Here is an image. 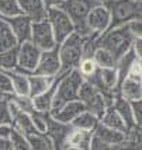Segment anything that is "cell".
<instances>
[{"label":"cell","instance_id":"cell-1","mask_svg":"<svg viewBox=\"0 0 142 150\" xmlns=\"http://www.w3.org/2000/svg\"><path fill=\"white\" fill-rule=\"evenodd\" d=\"M134 39L135 37L129 31L128 24H121V25L110 27L106 33L101 34L98 37V46L108 49L118 59L132 48Z\"/></svg>","mask_w":142,"mask_h":150},{"label":"cell","instance_id":"cell-2","mask_svg":"<svg viewBox=\"0 0 142 150\" xmlns=\"http://www.w3.org/2000/svg\"><path fill=\"white\" fill-rule=\"evenodd\" d=\"M84 81L83 76L80 74L78 69H72L68 73H61V77L58 81V88H56V94L54 98V104H52V110L55 111L61 108L64 104L78 100L79 98V91L82 83Z\"/></svg>","mask_w":142,"mask_h":150},{"label":"cell","instance_id":"cell-3","mask_svg":"<svg viewBox=\"0 0 142 150\" xmlns=\"http://www.w3.org/2000/svg\"><path fill=\"white\" fill-rule=\"evenodd\" d=\"M59 56L62 62L61 73H68L78 69L80 60L84 58V37L79 33L71 34L64 42L59 44Z\"/></svg>","mask_w":142,"mask_h":150},{"label":"cell","instance_id":"cell-4","mask_svg":"<svg viewBox=\"0 0 142 150\" xmlns=\"http://www.w3.org/2000/svg\"><path fill=\"white\" fill-rule=\"evenodd\" d=\"M111 13V27L127 24L131 20L142 18V1L136 0H107Z\"/></svg>","mask_w":142,"mask_h":150},{"label":"cell","instance_id":"cell-5","mask_svg":"<svg viewBox=\"0 0 142 150\" xmlns=\"http://www.w3.org/2000/svg\"><path fill=\"white\" fill-rule=\"evenodd\" d=\"M97 3H98L97 0H65L61 6L72 17L76 33H79L82 37L91 35L90 30L86 24V18L90 13V10Z\"/></svg>","mask_w":142,"mask_h":150},{"label":"cell","instance_id":"cell-6","mask_svg":"<svg viewBox=\"0 0 142 150\" xmlns=\"http://www.w3.org/2000/svg\"><path fill=\"white\" fill-rule=\"evenodd\" d=\"M46 20L51 24L58 44L64 42L71 34H73L76 31L75 23H73L72 17L61 6L46 8Z\"/></svg>","mask_w":142,"mask_h":150},{"label":"cell","instance_id":"cell-7","mask_svg":"<svg viewBox=\"0 0 142 150\" xmlns=\"http://www.w3.org/2000/svg\"><path fill=\"white\" fill-rule=\"evenodd\" d=\"M79 100L86 105V110L93 112L98 119L103 117L106 110L110 107L106 97L103 96V93L89 80H84L82 83L80 91H79Z\"/></svg>","mask_w":142,"mask_h":150},{"label":"cell","instance_id":"cell-8","mask_svg":"<svg viewBox=\"0 0 142 150\" xmlns=\"http://www.w3.org/2000/svg\"><path fill=\"white\" fill-rule=\"evenodd\" d=\"M120 94L129 101L142 97V62L136 60L120 83Z\"/></svg>","mask_w":142,"mask_h":150},{"label":"cell","instance_id":"cell-9","mask_svg":"<svg viewBox=\"0 0 142 150\" xmlns=\"http://www.w3.org/2000/svg\"><path fill=\"white\" fill-rule=\"evenodd\" d=\"M41 53H42V51L31 39L19 44V66H17V70L24 72L27 74L34 73L37 66H38Z\"/></svg>","mask_w":142,"mask_h":150},{"label":"cell","instance_id":"cell-10","mask_svg":"<svg viewBox=\"0 0 142 150\" xmlns=\"http://www.w3.org/2000/svg\"><path fill=\"white\" fill-rule=\"evenodd\" d=\"M31 41L38 46L41 51H48V49H52L56 45H59L56 42L54 30H52L51 24H49V21L46 18L32 23Z\"/></svg>","mask_w":142,"mask_h":150},{"label":"cell","instance_id":"cell-11","mask_svg":"<svg viewBox=\"0 0 142 150\" xmlns=\"http://www.w3.org/2000/svg\"><path fill=\"white\" fill-rule=\"evenodd\" d=\"M86 24L91 34L101 35L111 27V13L106 3H97L90 10L86 18Z\"/></svg>","mask_w":142,"mask_h":150},{"label":"cell","instance_id":"cell-12","mask_svg":"<svg viewBox=\"0 0 142 150\" xmlns=\"http://www.w3.org/2000/svg\"><path fill=\"white\" fill-rule=\"evenodd\" d=\"M61 70H62V62L59 56V45H56L52 49L42 51L38 66L34 73L49 76V77H56L58 74H61Z\"/></svg>","mask_w":142,"mask_h":150},{"label":"cell","instance_id":"cell-13","mask_svg":"<svg viewBox=\"0 0 142 150\" xmlns=\"http://www.w3.org/2000/svg\"><path fill=\"white\" fill-rule=\"evenodd\" d=\"M72 129V124H66L62 121H58L51 114H48V128L46 133L54 142L55 150H65L66 149V139Z\"/></svg>","mask_w":142,"mask_h":150},{"label":"cell","instance_id":"cell-14","mask_svg":"<svg viewBox=\"0 0 142 150\" xmlns=\"http://www.w3.org/2000/svg\"><path fill=\"white\" fill-rule=\"evenodd\" d=\"M93 133L108 144L110 149H124V144L127 142V136H128V133L117 131V129L110 128V126L101 124V122L97 124Z\"/></svg>","mask_w":142,"mask_h":150},{"label":"cell","instance_id":"cell-15","mask_svg":"<svg viewBox=\"0 0 142 150\" xmlns=\"http://www.w3.org/2000/svg\"><path fill=\"white\" fill-rule=\"evenodd\" d=\"M9 25L11 27L16 38L19 41V44L24 42V41H30L31 39V31H32V18L28 17L27 14L21 13L17 14L14 17L6 18Z\"/></svg>","mask_w":142,"mask_h":150},{"label":"cell","instance_id":"cell-16","mask_svg":"<svg viewBox=\"0 0 142 150\" xmlns=\"http://www.w3.org/2000/svg\"><path fill=\"white\" fill-rule=\"evenodd\" d=\"M91 139H93V131H86L72 126L66 139L65 150H90Z\"/></svg>","mask_w":142,"mask_h":150},{"label":"cell","instance_id":"cell-17","mask_svg":"<svg viewBox=\"0 0 142 150\" xmlns=\"http://www.w3.org/2000/svg\"><path fill=\"white\" fill-rule=\"evenodd\" d=\"M83 111H86V105L78 98V100L66 103L61 108L55 110V111H51L49 114L54 118H56L58 121H62V122H66V124H72V121L78 115H80Z\"/></svg>","mask_w":142,"mask_h":150},{"label":"cell","instance_id":"cell-18","mask_svg":"<svg viewBox=\"0 0 142 150\" xmlns=\"http://www.w3.org/2000/svg\"><path fill=\"white\" fill-rule=\"evenodd\" d=\"M10 108H11V115H13V126L16 129L21 131L26 135H31L34 132H37L35 126L32 124L31 114L21 111L19 107H16L11 101H10Z\"/></svg>","mask_w":142,"mask_h":150},{"label":"cell","instance_id":"cell-19","mask_svg":"<svg viewBox=\"0 0 142 150\" xmlns=\"http://www.w3.org/2000/svg\"><path fill=\"white\" fill-rule=\"evenodd\" d=\"M59 77H61V74H58V77L55 79L54 84H52L46 91H44L42 94H39V96L32 97V100H34V107H35V110H37V111L45 112V114H49V112H51L52 104H54V98H55L56 88H58Z\"/></svg>","mask_w":142,"mask_h":150},{"label":"cell","instance_id":"cell-20","mask_svg":"<svg viewBox=\"0 0 142 150\" xmlns=\"http://www.w3.org/2000/svg\"><path fill=\"white\" fill-rule=\"evenodd\" d=\"M23 13L31 17L32 21L46 18V6L44 0H17Z\"/></svg>","mask_w":142,"mask_h":150},{"label":"cell","instance_id":"cell-21","mask_svg":"<svg viewBox=\"0 0 142 150\" xmlns=\"http://www.w3.org/2000/svg\"><path fill=\"white\" fill-rule=\"evenodd\" d=\"M56 77H49V76H44V74H38V73H30L28 74V79H30V96L35 97V96H39L44 91H46L54 84Z\"/></svg>","mask_w":142,"mask_h":150},{"label":"cell","instance_id":"cell-22","mask_svg":"<svg viewBox=\"0 0 142 150\" xmlns=\"http://www.w3.org/2000/svg\"><path fill=\"white\" fill-rule=\"evenodd\" d=\"M100 122L104 125H107V126H110V128H114L117 131H121V132H125V133H128L129 132V128L127 122L124 121V118L118 114L116 108L110 105L106 112L103 114V117L100 118Z\"/></svg>","mask_w":142,"mask_h":150},{"label":"cell","instance_id":"cell-23","mask_svg":"<svg viewBox=\"0 0 142 150\" xmlns=\"http://www.w3.org/2000/svg\"><path fill=\"white\" fill-rule=\"evenodd\" d=\"M113 107L116 108L118 114L124 118V121L127 122L129 131L136 126L135 125V119H134V111H132V104L131 101L127 100L125 97H123L121 94H117V97L114 98V103H113Z\"/></svg>","mask_w":142,"mask_h":150},{"label":"cell","instance_id":"cell-24","mask_svg":"<svg viewBox=\"0 0 142 150\" xmlns=\"http://www.w3.org/2000/svg\"><path fill=\"white\" fill-rule=\"evenodd\" d=\"M9 76L13 83V93L19 96H30V79L28 74L24 72H20L17 69L9 70Z\"/></svg>","mask_w":142,"mask_h":150},{"label":"cell","instance_id":"cell-25","mask_svg":"<svg viewBox=\"0 0 142 150\" xmlns=\"http://www.w3.org/2000/svg\"><path fill=\"white\" fill-rule=\"evenodd\" d=\"M19 45V41L14 35L11 27L9 25L7 20L0 16V52L14 48Z\"/></svg>","mask_w":142,"mask_h":150},{"label":"cell","instance_id":"cell-26","mask_svg":"<svg viewBox=\"0 0 142 150\" xmlns=\"http://www.w3.org/2000/svg\"><path fill=\"white\" fill-rule=\"evenodd\" d=\"M31 150H55L52 139L48 133L44 132H34L31 135H27Z\"/></svg>","mask_w":142,"mask_h":150},{"label":"cell","instance_id":"cell-27","mask_svg":"<svg viewBox=\"0 0 142 150\" xmlns=\"http://www.w3.org/2000/svg\"><path fill=\"white\" fill-rule=\"evenodd\" d=\"M19 66V45L0 52V69L3 70H14Z\"/></svg>","mask_w":142,"mask_h":150},{"label":"cell","instance_id":"cell-28","mask_svg":"<svg viewBox=\"0 0 142 150\" xmlns=\"http://www.w3.org/2000/svg\"><path fill=\"white\" fill-rule=\"evenodd\" d=\"M98 122H100V119L93 112L86 110L72 121V126L79 128V129H86V131H94V128L97 126Z\"/></svg>","mask_w":142,"mask_h":150},{"label":"cell","instance_id":"cell-29","mask_svg":"<svg viewBox=\"0 0 142 150\" xmlns=\"http://www.w3.org/2000/svg\"><path fill=\"white\" fill-rule=\"evenodd\" d=\"M93 59L96 60L98 67H116L117 66V56L108 49H106L103 46H98L94 53H93Z\"/></svg>","mask_w":142,"mask_h":150},{"label":"cell","instance_id":"cell-30","mask_svg":"<svg viewBox=\"0 0 142 150\" xmlns=\"http://www.w3.org/2000/svg\"><path fill=\"white\" fill-rule=\"evenodd\" d=\"M136 60H139V59L136 58V55L134 53V51H132V48L129 49L128 52H125L121 56V58H118V60H117V70H118V74H120V80L123 81V79L128 74L129 69L132 67V65L135 63Z\"/></svg>","mask_w":142,"mask_h":150},{"label":"cell","instance_id":"cell-31","mask_svg":"<svg viewBox=\"0 0 142 150\" xmlns=\"http://www.w3.org/2000/svg\"><path fill=\"white\" fill-rule=\"evenodd\" d=\"M78 70L80 72V74L83 76L84 80H87V79L93 77L97 73L98 65L96 63V60L93 59V56H84V58L80 60V63H79Z\"/></svg>","mask_w":142,"mask_h":150},{"label":"cell","instance_id":"cell-32","mask_svg":"<svg viewBox=\"0 0 142 150\" xmlns=\"http://www.w3.org/2000/svg\"><path fill=\"white\" fill-rule=\"evenodd\" d=\"M23 10L17 0H0V16L4 18H10L17 14H21Z\"/></svg>","mask_w":142,"mask_h":150},{"label":"cell","instance_id":"cell-33","mask_svg":"<svg viewBox=\"0 0 142 150\" xmlns=\"http://www.w3.org/2000/svg\"><path fill=\"white\" fill-rule=\"evenodd\" d=\"M10 101L13 103L16 107H19L21 111H26L28 114H32L35 110L34 107V100H32L31 96H19V94H11L10 96Z\"/></svg>","mask_w":142,"mask_h":150},{"label":"cell","instance_id":"cell-34","mask_svg":"<svg viewBox=\"0 0 142 150\" xmlns=\"http://www.w3.org/2000/svg\"><path fill=\"white\" fill-rule=\"evenodd\" d=\"M10 140L13 143V149L14 150H31L30 142H28V137L26 133H23L21 131L14 128L11 135H10Z\"/></svg>","mask_w":142,"mask_h":150},{"label":"cell","instance_id":"cell-35","mask_svg":"<svg viewBox=\"0 0 142 150\" xmlns=\"http://www.w3.org/2000/svg\"><path fill=\"white\" fill-rule=\"evenodd\" d=\"M124 147L142 149V128L141 126H134V128L128 132L127 142L124 144Z\"/></svg>","mask_w":142,"mask_h":150},{"label":"cell","instance_id":"cell-36","mask_svg":"<svg viewBox=\"0 0 142 150\" xmlns=\"http://www.w3.org/2000/svg\"><path fill=\"white\" fill-rule=\"evenodd\" d=\"M0 124H13L10 100L0 98Z\"/></svg>","mask_w":142,"mask_h":150},{"label":"cell","instance_id":"cell-37","mask_svg":"<svg viewBox=\"0 0 142 150\" xmlns=\"http://www.w3.org/2000/svg\"><path fill=\"white\" fill-rule=\"evenodd\" d=\"M32 118V124L35 126L37 132H46V128H48V114L45 112H39V111H34L31 114Z\"/></svg>","mask_w":142,"mask_h":150},{"label":"cell","instance_id":"cell-38","mask_svg":"<svg viewBox=\"0 0 142 150\" xmlns=\"http://www.w3.org/2000/svg\"><path fill=\"white\" fill-rule=\"evenodd\" d=\"M132 104V111H134V119H135V125L142 128V97L138 100L131 101Z\"/></svg>","mask_w":142,"mask_h":150},{"label":"cell","instance_id":"cell-39","mask_svg":"<svg viewBox=\"0 0 142 150\" xmlns=\"http://www.w3.org/2000/svg\"><path fill=\"white\" fill-rule=\"evenodd\" d=\"M128 24L129 31L132 33V35L135 38H141L142 37V18H135V20H131Z\"/></svg>","mask_w":142,"mask_h":150},{"label":"cell","instance_id":"cell-40","mask_svg":"<svg viewBox=\"0 0 142 150\" xmlns=\"http://www.w3.org/2000/svg\"><path fill=\"white\" fill-rule=\"evenodd\" d=\"M110 146L103 142L100 137H97L94 133H93V139H91V144H90V150H108Z\"/></svg>","mask_w":142,"mask_h":150},{"label":"cell","instance_id":"cell-41","mask_svg":"<svg viewBox=\"0 0 142 150\" xmlns=\"http://www.w3.org/2000/svg\"><path fill=\"white\" fill-rule=\"evenodd\" d=\"M132 51L136 55V58L142 60V37L141 38H135L132 42Z\"/></svg>","mask_w":142,"mask_h":150},{"label":"cell","instance_id":"cell-42","mask_svg":"<svg viewBox=\"0 0 142 150\" xmlns=\"http://www.w3.org/2000/svg\"><path fill=\"white\" fill-rule=\"evenodd\" d=\"M13 129V124H0V137H10Z\"/></svg>","mask_w":142,"mask_h":150},{"label":"cell","instance_id":"cell-43","mask_svg":"<svg viewBox=\"0 0 142 150\" xmlns=\"http://www.w3.org/2000/svg\"><path fill=\"white\" fill-rule=\"evenodd\" d=\"M0 150H14L10 137H0Z\"/></svg>","mask_w":142,"mask_h":150},{"label":"cell","instance_id":"cell-44","mask_svg":"<svg viewBox=\"0 0 142 150\" xmlns=\"http://www.w3.org/2000/svg\"><path fill=\"white\" fill-rule=\"evenodd\" d=\"M64 1H65V0H44L46 8H49V7H59V6H62V3H64Z\"/></svg>","mask_w":142,"mask_h":150},{"label":"cell","instance_id":"cell-45","mask_svg":"<svg viewBox=\"0 0 142 150\" xmlns=\"http://www.w3.org/2000/svg\"><path fill=\"white\" fill-rule=\"evenodd\" d=\"M97 1H98V3H106L107 0H97Z\"/></svg>","mask_w":142,"mask_h":150},{"label":"cell","instance_id":"cell-46","mask_svg":"<svg viewBox=\"0 0 142 150\" xmlns=\"http://www.w3.org/2000/svg\"><path fill=\"white\" fill-rule=\"evenodd\" d=\"M136 1H142V0H136Z\"/></svg>","mask_w":142,"mask_h":150},{"label":"cell","instance_id":"cell-47","mask_svg":"<svg viewBox=\"0 0 142 150\" xmlns=\"http://www.w3.org/2000/svg\"><path fill=\"white\" fill-rule=\"evenodd\" d=\"M141 62H142V60H141Z\"/></svg>","mask_w":142,"mask_h":150}]
</instances>
